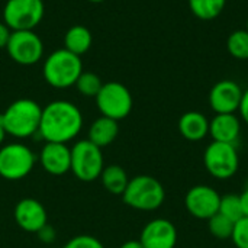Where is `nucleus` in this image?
Returning a JSON list of instances; mask_svg holds the SVG:
<instances>
[{"mask_svg":"<svg viewBox=\"0 0 248 248\" xmlns=\"http://www.w3.org/2000/svg\"><path fill=\"white\" fill-rule=\"evenodd\" d=\"M83 128L81 110L68 100H54L42 108L38 134L45 142L67 144Z\"/></svg>","mask_w":248,"mask_h":248,"instance_id":"f257e3e1","label":"nucleus"},{"mask_svg":"<svg viewBox=\"0 0 248 248\" xmlns=\"http://www.w3.org/2000/svg\"><path fill=\"white\" fill-rule=\"evenodd\" d=\"M42 108L32 99H17L12 102L0 115V124L7 135L17 140L29 138L39 131Z\"/></svg>","mask_w":248,"mask_h":248,"instance_id":"f03ea898","label":"nucleus"},{"mask_svg":"<svg viewBox=\"0 0 248 248\" xmlns=\"http://www.w3.org/2000/svg\"><path fill=\"white\" fill-rule=\"evenodd\" d=\"M122 201L132 209L153 212L163 206L166 201V190L155 177L140 174L129 179V183L122 193Z\"/></svg>","mask_w":248,"mask_h":248,"instance_id":"7ed1b4c3","label":"nucleus"},{"mask_svg":"<svg viewBox=\"0 0 248 248\" xmlns=\"http://www.w3.org/2000/svg\"><path fill=\"white\" fill-rule=\"evenodd\" d=\"M83 73L81 57L67 51L65 48L51 52L42 67L45 81L54 89H68L76 84Z\"/></svg>","mask_w":248,"mask_h":248,"instance_id":"20e7f679","label":"nucleus"},{"mask_svg":"<svg viewBox=\"0 0 248 248\" xmlns=\"http://www.w3.org/2000/svg\"><path fill=\"white\" fill-rule=\"evenodd\" d=\"M105 169L102 148L89 140L77 141L71 147V169L70 171L80 182H94L100 177Z\"/></svg>","mask_w":248,"mask_h":248,"instance_id":"39448f33","label":"nucleus"},{"mask_svg":"<svg viewBox=\"0 0 248 248\" xmlns=\"http://www.w3.org/2000/svg\"><path fill=\"white\" fill-rule=\"evenodd\" d=\"M96 105L102 116L121 121L125 119L134 106V99L129 89L119 81L103 83L100 92L97 93Z\"/></svg>","mask_w":248,"mask_h":248,"instance_id":"423d86ee","label":"nucleus"},{"mask_svg":"<svg viewBox=\"0 0 248 248\" xmlns=\"http://www.w3.org/2000/svg\"><path fill=\"white\" fill-rule=\"evenodd\" d=\"M36 157L33 151L20 142H12L0 147V176L16 182L25 179L35 167Z\"/></svg>","mask_w":248,"mask_h":248,"instance_id":"0eeeda50","label":"nucleus"},{"mask_svg":"<svg viewBox=\"0 0 248 248\" xmlns=\"http://www.w3.org/2000/svg\"><path fill=\"white\" fill-rule=\"evenodd\" d=\"M203 164L208 173L218 180L234 177L240 167L237 145L212 141L203 153Z\"/></svg>","mask_w":248,"mask_h":248,"instance_id":"6e6552de","label":"nucleus"},{"mask_svg":"<svg viewBox=\"0 0 248 248\" xmlns=\"http://www.w3.org/2000/svg\"><path fill=\"white\" fill-rule=\"evenodd\" d=\"M44 13L42 0H7L3 7V22L12 31H33Z\"/></svg>","mask_w":248,"mask_h":248,"instance_id":"1a4fd4ad","label":"nucleus"},{"mask_svg":"<svg viewBox=\"0 0 248 248\" xmlns=\"http://www.w3.org/2000/svg\"><path fill=\"white\" fill-rule=\"evenodd\" d=\"M6 51L20 65H33L44 57V42L33 31H12Z\"/></svg>","mask_w":248,"mask_h":248,"instance_id":"9d476101","label":"nucleus"},{"mask_svg":"<svg viewBox=\"0 0 248 248\" xmlns=\"http://www.w3.org/2000/svg\"><path fill=\"white\" fill-rule=\"evenodd\" d=\"M221 195L208 185H196L190 187L185 196L186 211L196 219L208 221L219 211Z\"/></svg>","mask_w":248,"mask_h":248,"instance_id":"9b49d317","label":"nucleus"},{"mask_svg":"<svg viewBox=\"0 0 248 248\" xmlns=\"http://www.w3.org/2000/svg\"><path fill=\"white\" fill-rule=\"evenodd\" d=\"M179 240L176 225L166 218L147 222L141 231L140 241L144 248H176Z\"/></svg>","mask_w":248,"mask_h":248,"instance_id":"f8f14e48","label":"nucleus"},{"mask_svg":"<svg viewBox=\"0 0 248 248\" xmlns=\"http://www.w3.org/2000/svg\"><path fill=\"white\" fill-rule=\"evenodd\" d=\"M244 90L234 80H221L209 92V106L215 113H237Z\"/></svg>","mask_w":248,"mask_h":248,"instance_id":"ddd939ff","label":"nucleus"},{"mask_svg":"<svg viewBox=\"0 0 248 248\" xmlns=\"http://www.w3.org/2000/svg\"><path fill=\"white\" fill-rule=\"evenodd\" d=\"M13 217L16 225L25 232L31 234H36L44 225L48 224V214L45 206L33 198L20 199L15 206Z\"/></svg>","mask_w":248,"mask_h":248,"instance_id":"4468645a","label":"nucleus"},{"mask_svg":"<svg viewBox=\"0 0 248 248\" xmlns=\"http://www.w3.org/2000/svg\"><path fill=\"white\" fill-rule=\"evenodd\" d=\"M41 167L51 176H62L71 169V148L61 142H45L39 153Z\"/></svg>","mask_w":248,"mask_h":248,"instance_id":"2eb2a0df","label":"nucleus"},{"mask_svg":"<svg viewBox=\"0 0 248 248\" xmlns=\"http://www.w3.org/2000/svg\"><path fill=\"white\" fill-rule=\"evenodd\" d=\"M241 118L235 113H215L209 121V135L217 142L234 144L240 140Z\"/></svg>","mask_w":248,"mask_h":248,"instance_id":"dca6fc26","label":"nucleus"},{"mask_svg":"<svg viewBox=\"0 0 248 248\" xmlns=\"http://www.w3.org/2000/svg\"><path fill=\"white\" fill-rule=\"evenodd\" d=\"M179 132L187 141H202L209 135V119L202 112L189 110L179 119Z\"/></svg>","mask_w":248,"mask_h":248,"instance_id":"f3484780","label":"nucleus"},{"mask_svg":"<svg viewBox=\"0 0 248 248\" xmlns=\"http://www.w3.org/2000/svg\"><path fill=\"white\" fill-rule=\"evenodd\" d=\"M119 135V124L115 119L100 116L89 128L87 140L99 148L109 147Z\"/></svg>","mask_w":248,"mask_h":248,"instance_id":"a211bd4d","label":"nucleus"},{"mask_svg":"<svg viewBox=\"0 0 248 248\" xmlns=\"http://www.w3.org/2000/svg\"><path fill=\"white\" fill-rule=\"evenodd\" d=\"M93 42L92 32L83 25L71 26L64 35V48L78 57L86 54Z\"/></svg>","mask_w":248,"mask_h":248,"instance_id":"6ab92c4d","label":"nucleus"},{"mask_svg":"<svg viewBox=\"0 0 248 248\" xmlns=\"http://www.w3.org/2000/svg\"><path fill=\"white\" fill-rule=\"evenodd\" d=\"M99 179H100L103 187L110 195H116V196H122V193L125 192V189L129 183L128 173L125 171L124 167H121L118 164L105 166Z\"/></svg>","mask_w":248,"mask_h":248,"instance_id":"aec40b11","label":"nucleus"},{"mask_svg":"<svg viewBox=\"0 0 248 248\" xmlns=\"http://www.w3.org/2000/svg\"><path fill=\"white\" fill-rule=\"evenodd\" d=\"M189 9L201 20L217 19L225 9L227 0H187Z\"/></svg>","mask_w":248,"mask_h":248,"instance_id":"412c9836","label":"nucleus"},{"mask_svg":"<svg viewBox=\"0 0 248 248\" xmlns=\"http://www.w3.org/2000/svg\"><path fill=\"white\" fill-rule=\"evenodd\" d=\"M227 49L231 57L240 61L248 60V31L237 29L230 33L227 39Z\"/></svg>","mask_w":248,"mask_h":248,"instance_id":"4be33fe9","label":"nucleus"},{"mask_svg":"<svg viewBox=\"0 0 248 248\" xmlns=\"http://www.w3.org/2000/svg\"><path fill=\"white\" fill-rule=\"evenodd\" d=\"M74 86L80 94H83L86 97H96L103 86V81L96 73L83 71Z\"/></svg>","mask_w":248,"mask_h":248,"instance_id":"5701e85b","label":"nucleus"},{"mask_svg":"<svg viewBox=\"0 0 248 248\" xmlns=\"http://www.w3.org/2000/svg\"><path fill=\"white\" fill-rule=\"evenodd\" d=\"M234 224L231 219L227 217L221 215L219 212L215 214L212 218L208 219V230L212 237L217 240H231L232 231H234Z\"/></svg>","mask_w":248,"mask_h":248,"instance_id":"b1692460","label":"nucleus"},{"mask_svg":"<svg viewBox=\"0 0 248 248\" xmlns=\"http://www.w3.org/2000/svg\"><path fill=\"white\" fill-rule=\"evenodd\" d=\"M221 215L227 217L228 219H231L232 222H237L238 219H241L243 215V209H241V201H240V195L235 193H228L221 196V202H219V211Z\"/></svg>","mask_w":248,"mask_h":248,"instance_id":"393cba45","label":"nucleus"},{"mask_svg":"<svg viewBox=\"0 0 248 248\" xmlns=\"http://www.w3.org/2000/svg\"><path fill=\"white\" fill-rule=\"evenodd\" d=\"M231 241L237 248H248V218L243 217L234 224Z\"/></svg>","mask_w":248,"mask_h":248,"instance_id":"a878e982","label":"nucleus"},{"mask_svg":"<svg viewBox=\"0 0 248 248\" xmlns=\"http://www.w3.org/2000/svg\"><path fill=\"white\" fill-rule=\"evenodd\" d=\"M62 248H105V246L96 237L83 234V235H76L71 240H68Z\"/></svg>","mask_w":248,"mask_h":248,"instance_id":"bb28decb","label":"nucleus"},{"mask_svg":"<svg viewBox=\"0 0 248 248\" xmlns=\"http://www.w3.org/2000/svg\"><path fill=\"white\" fill-rule=\"evenodd\" d=\"M36 235H38V240H39L41 243H44V244H52V243L55 241L57 232H55L54 227H51L49 224H46V225H44V227L36 232Z\"/></svg>","mask_w":248,"mask_h":248,"instance_id":"cd10ccee","label":"nucleus"},{"mask_svg":"<svg viewBox=\"0 0 248 248\" xmlns=\"http://www.w3.org/2000/svg\"><path fill=\"white\" fill-rule=\"evenodd\" d=\"M10 35H12V29L4 22H0V49H6Z\"/></svg>","mask_w":248,"mask_h":248,"instance_id":"c85d7f7f","label":"nucleus"},{"mask_svg":"<svg viewBox=\"0 0 248 248\" xmlns=\"http://www.w3.org/2000/svg\"><path fill=\"white\" fill-rule=\"evenodd\" d=\"M238 112H240L241 121H244L248 125V89H246L243 93V99H241V105H240Z\"/></svg>","mask_w":248,"mask_h":248,"instance_id":"c756f323","label":"nucleus"},{"mask_svg":"<svg viewBox=\"0 0 248 248\" xmlns=\"http://www.w3.org/2000/svg\"><path fill=\"white\" fill-rule=\"evenodd\" d=\"M240 201H241V209H243V215L248 218V183L246 189L243 190V193L240 195Z\"/></svg>","mask_w":248,"mask_h":248,"instance_id":"7c9ffc66","label":"nucleus"},{"mask_svg":"<svg viewBox=\"0 0 248 248\" xmlns=\"http://www.w3.org/2000/svg\"><path fill=\"white\" fill-rule=\"evenodd\" d=\"M119 248H144L140 240H129V241H125Z\"/></svg>","mask_w":248,"mask_h":248,"instance_id":"2f4dec72","label":"nucleus"},{"mask_svg":"<svg viewBox=\"0 0 248 248\" xmlns=\"http://www.w3.org/2000/svg\"><path fill=\"white\" fill-rule=\"evenodd\" d=\"M6 131H4V128L1 126V124H0V147H1V144L4 142V138H6Z\"/></svg>","mask_w":248,"mask_h":248,"instance_id":"473e14b6","label":"nucleus"},{"mask_svg":"<svg viewBox=\"0 0 248 248\" xmlns=\"http://www.w3.org/2000/svg\"><path fill=\"white\" fill-rule=\"evenodd\" d=\"M87 1H90V3H102L105 0H87Z\"/></svg>","mask_w":248,"mask_h":248,"instance_id":"72a5a7b5","label":"nucleus"},{"mask_svg":"<svg viewBox=\"0 0 248 248\" xmlns=\"http://www.w3.org/2000/svg\"><path fill=\"white\" fill-rule=\"evenodd\" d=\"M246 29L248 31V17H247V25H246Z\"/></svg>","mask_w":248,"mask_h":248,"instance_id":"f704fd0d","label":"nucleus"}]
</instances>
